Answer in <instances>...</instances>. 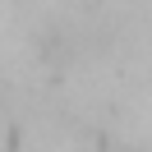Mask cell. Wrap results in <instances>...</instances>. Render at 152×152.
<instances>
[]
</instances>
